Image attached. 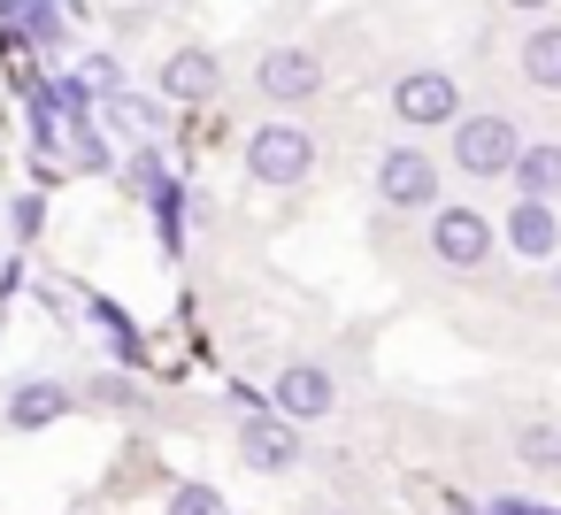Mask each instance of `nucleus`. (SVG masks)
Masks as SVG:
<instances>
[{"instance_id":"nucleus-2","label":"nucleus","mask_w":561,"mask_h":515,"mask_svg":"<svg viewBox=\"0 0 561 515\" xmlns=\"http://www.w3.org/2000/svg\"><path fill=\"white\" fill-rule=\"evenodd\" d=\"M308 170H316V139H308V131L262 124V131L247 139V178H262V185H300Z\"/></svg>"},{"instance_id":"nucleus-10","label":"nucleus","mask_w":561,"mask_h":515,"mask_svg":"<svg viewBox=\"0 0 561 515\" xmlns=\"http://www.w3.org/2000/svg\"><path fill=\"white\" fill-rule=\"evenodd\" d=\"M70 415V385H55V377H32V385H16V400H9V431H47V423H62Z\"/></svg>"},{"instance_id":"nucleus-1","label":"nucleus","mask_w":561,"mask_h":515,"mask_svg":"<svg viewBox=\"0 0 561 515\" xmlns=\"http://www.w3.org/2000/svg\"><path fill=\"white\" fill-rule=\"evenodd\" d=\"M523 154V131L507 116H461L454 124V170L461 178H507Z\"/></svg>"},{"instance_id":"nucleus-23","label":"nucleus","mask_w":561,"mask_h":515,"mask_svg":"<svg viewBox=\"0 0 561 515\" xmlns=\"http://www.w3.org/2000/svg\"><path fill=\"white\" fill-rule=\"evenodd\" d=\"M538 515H561V507H538Z\"/></svg>"},{"instance_id":"nucleus-7","label":"nucleus","mask_w":561,"mask_h":515,"mask_svg":"<svg viewBox=\"0 0 561 515\" xmlns=\"http://www.w3.org/2000/svg\"><path fill=\"white\" fill-rule=\"evenodd\" d=\"M277 408H285V423H316V415H331V408H339V385H331V369H316V362H293V369L277 377Z\"/></svg>"},{"instance_id":"nucleus-21","label":"nucleus","mask_w":561,"mask_h":515,"mask_svg":"<svg viewBox=\"0 0 561 515\" xmlns=\"http://www.w3.org/2000/svg\"><path fill=\"white\" fill-rule=\"evenodd\" d=\"M507 9H523V16H530V9H546V0H507Z\"/></svg>"},{"instance_id":"nucleus-4","label":"nucleus","mask_w":561,"mask_h":515,"mask_svg":"<svg viewBox=\"0 0 561 515\" xmlns=\"http://www.w3.org/2000/svg\"><path fill=\"white\" fill-rule=\"evenodd\" d=\"M431 254L446 270H484L492 262V216L484 208H431Z\"/></svg>"},{"instance_id":"nucleus-19","label":"nucleus","mask_w":561,"mask_h":515,"mask_svg":"<svg viewBox=\"0 0 561 515\" xmlns=\"http://www.w3.org/2000/svg\"><path fill=\"white\" fill-rule=\"evenodd\" d=\"M39 224H47V208H39V201H16V239H32Z\"/></svg>"},{"instance_id":"nucleus-12","label":"nucleus","mask_w":561,"mask_h":515,"mask_svg":"<svg viewBox=\"0 0 561 515\" xmlns=\"http://www.w3.org/2000/svg\"><path fill=\"white\" fill-rule=\"evenodd\" d=\"M507 178L523 185V201H561V147H553V139H546V147H523Z\"/></svg>"},{"instance_id":"nucleus-6","label":"nucleus","mask_w":561,"mask_h":515,"mask_svg":"<svg viewBox=\"0 0 561 515\" xmlns=\"http://www.w3.org/2000/svg\"><path fill=\"white\" fill-rule=\"evenodd\" d=\"M262 101H277V108H293V101H316L323 93V62L308 55V47H270L262 55Z\"/></svg>"},{"instance_id":"nucleus-14","label":"nucleus","mask_w":561,"mask_h":515,"mask_svg":"<svg viewBox=\"0 0 561 515\" xmlns=\"http://www.w3.org/2000/svg\"><path fill=\"white\" fill-rule=\"evenodd\" d=\"M93 316H101V331H108V346H116L124 362H147V339H139V323H131L116 300H93Z\"/></svg>"},{"instance_id":"nucleus-18","label":"nucleus","mask_w":561,"mask_h":515,"mask_svg":"<svg viewBox=\"0 0 561 515\" xmlns=\"http://www.w3.org/2000/svg\"><path fill=\"white\" fill-rule=\"evenodd\" d=\"M93 400H108V408H131L139 392H131V377H93Z\"/></svg>"},{"instance_id":"nucleus-8","label":"nucleus","mask_w":561,"mask_h":515,"mask_svg":"<svg viewBox=\"0 0 561 515\" xmlns=\"http://www.w3.org/2000/svg\"><path fill=\"white\" fill-rule=\"evenodd\" d=\"M239 454H247L254 469H293V461H300V431L277 423L270 408H254V415L239 423Z\"/></svg>"},{"instance_id":"nucleus-17","label":"nucleus","mask_w":561,"mask_h":515,"mask_svg":"<svg viewBox=\"0 0 561 515\" xmlns=\"http://www.w3.org/2000/svg\"><path fill=\"white\" fill-rule=\"evenodd\" d=\"M85 85H93V93H116V85H124V70H116L108 55H93V62H85Z\"/></svg>"},{"instance_id":"nucleus-22","label":"nucleus","mask_w":561,"mask_h":515,"mask_svg":"<svg viewBox=\"0 0 561 515\" xmlns=\"http://www.w3.org/2000/svg\"><path fill=\"white\" fill-rule=\"evenodd\" d=\"M553 300H561V262H553Z\"/></svg>"},{"instance_id":"nucleus-16","label":"nucleus","mask_w":561,"mask_h":515,"mask_svg":"<svg viewBox=\"0 0 561 515\" xmlns=\"http://www.w3.org/2000/svg\"><path fill=\"white\" fill-rule=\"evenodd\" d=\"M170 515H231V500L216 484H178L170 492Z\"/></svg>"},{"instance_id":"nucleus-5","label":"nucleus","mask_w":561,"mask_h":515,"mask_svg":"<svg viewBox=\"0 0 561 515\" xmlns=\"http://www.w3.org/2000/svg\"><path fill=\"white\" fill-rule=\"evenodd\" d=\"M392 116H400V124H454V116H461V85H454L446 70H408V78L392 85Z\"/></svg>"},{"instance_id":"nucleus-15","label":"nucleus","mask_w":561,"mask_h":515,"mask_svg":"<svg viewBox=\"0 0 561 515\" xmlns=\"http://www.w3.org/2000/svg\"><path fill=\"white\" fill-rule=\"evenodd\" d=\"M515 446H523V469H561V431L553 423H530Z\"/></svg>"},{"instance_id":"nucleus-9","label":"nucleus","mask_w":561,"mask_h":515,"mask_svg":"<svg viewBox=\"0 0 561 515\" xmlns=\"http://www.w3.org/2000/svg\"><path fill=\"white\" fill-rule=\"evenodd\" d=\"M507 247L530 254V262H546V254L561 247V216H553V201H515V208H507Z\"/></svg>"},{"instance_id":"nucleus-3","label":"nucleus","mask_w":561,"mask_h":515,"mask_svg":"<svg viewBox=\"0 0 561 515\" xmlns=\"http://www.w3.org/2000/svg\"><path fill=\"white\" fill-rule=\"evenodd\" d=\"M377 201L385 208H438V162L423 147H385L377 154Z\"/></svg>"},{"instance_id":"nucleus-20","label":"nucleus","mask_w":561,"mask_h":515,"mask_svg":"<svg viewBox=\"0 0 561 515\" xmlns=\"http://www.w3.org/2000/svg\"><path fill=\"white\" fill-rule=\"evenodd\" d=\"M484 515H538V507H530V500H492Z\"/></svg>"},{"instance_id":"nucleus-11","label":"nucleus","mask_w":561,"mask_h":515,"mask_svg":"<svg viewBox=\"0 0 561 515\" xmlns=\"http://www.w3.org/2000/svg\"><path fill=\"white\" fill-rule=\"evenodd\" d=\"M216 78H224V70H216V55H208V47H185V55H170V62H162V93H170L178 108H185V101H208V93H216Z\"/></svg>"},{"instance_id":"nucleus-13","label":"nucleus","mask_w":561,"mask_h":515,"mask_svg":"<svg viewBox=\"0 0 561 515\" xmlns=\"http://www.w3.org/2000/svg\"><path fill=\"white\" fill-rule=\"evenodd\" d=\"M523 78H530L538 93H561V24L523 32Z\"/></svg>"}]
</instances>
